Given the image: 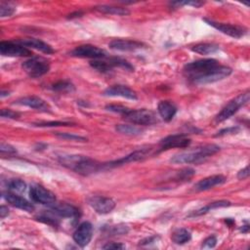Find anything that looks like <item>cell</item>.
I'll list each match as a JSON object with an SVG mask.
<instances>
[{"label": "cell", "instance_id": "13", "mask_svg": "<svg viewBox=\"0 0 250 250\" xmlns=\"http://www.w3.org/2000/svg\"><path fill=\"white\" fill-rule=\"evenodd\" d=\"M87 201L88 204L99 214H107L115 207L114 200L105 196L94 195L89 197Z\"/></svg>", "mask_w": 250, "mask_h": 250}, {"label": "cell", "instance_id": "40", "mask_svg": "<svg viewBox=\"0 0 250 250\" xmlns=\"http://www.w3.org/2000/svg\"><path fill=\"white\" fill-rule=\"evenodd\" d=\"M216 244H217V238H216L214 235H212V236L207 237V238L203 241L202 247H203V248H213V247L216 246Z\"/></svg>", "mask_w": 250, "mask_h": 250}, {"label": "cell", "instance_id": "27", "mask_svg": "<svg viewBox=\"0 0 250 250\" xmlns=\"http://www.w3.org/2000/svg\"><path fill=\"white\" fill-rule=\"evenodd\" d=\"M219 46L213 43H200L191 47V51L200 55H210L219 50Z\"/></svg>", "mask_w": 250, "mask_h": 250}, {"label": "cell", "instance_id": "24", "mask_svg": "<svg viewBox=\"0 0 250 250\" xmlns=\"http://www.w3.org/2000/svg\"><path fill=\"white\" fill-rule=\"evenodd\" d=\"M230 205V202L228 201V200H219V201H215V202H212V203H209L207 204L206 206L194 211L193 213H191L188 217H194V216H201L203 214H206L208 213L209 211L213 210V209H216V208H220V207H228Z\"/></svg>", "mask_w": 250, "mask_h": 250}, {"label": "cell", "instance_id": "15", "mask_svg": "<svg viewBox=\"0 0 250 250\" xmlns=\"http://www.w3.org/2000/svg\"><path fill=\"white\" fill-rule=\"evenodd\" d=\"M232 72V69L226 65H218L216 68H214L211 72H209L205 77H203L201 80L197 82V84H208L220 81L229 75H230Z\"/></svg>", "mask_w": 250, "mask_h": 250}, {"label": "cell", "instance_id": "9", "mask_svg": "<svg viewBox=\"0 0 250 250\" xmlns=\"http://www.w3.org/2000/svg\"><path fill=\"white\" fill-rule=\"evenodd\" d=\"M190 139L186 134H175L165 137L159 142V151L174 147H187L190 144Z\"/></svg>", "mask_w": 250, "mask_h": 250}, {"label": "cell", "instance_id": "28", "mask_svg": "<svg viewBox=\"0 0 250 250\" xmlns=\"http://www.w3.org/2000/svg\"><path fill=\"white\" fill-rule=\"evenodd\" d=\"M115 130L121 134L129 135V136H137L143 132V130L137 125H128V124L116 125Z\"/></svg>", "mask_w": 250, "mask_h": 250}, {"label": "cell", "instance_id": "43", "mask_svg": "<svg viewBox=\"0 0 250 250\" xmlns=\"http://www.w3.org/2000/svg\"><path fill=\"white\" fill-rule=\"evenodd\" d=\"M9 214V209L6 206H1L0 207V217L1 219H4L6 216Z\"/></svg>", "mask_w": 250, "mask_h": 250}, {"label": "cell", "instance_id": "44", "mask_svg": "<svg viewBox=\"0 0 250 250\" xmlns=\"http://www.w3.org/2000/svg\"><path fill=\"white\" fill-rule=\"evenodd\" d=\"M83 15V13L81 11H77L75 13H71L68 15V19H73V18H78V17H81Z\"/></svg>", "mask_w": 250, "mask_h": 250}, {"label": "cell", "instance_id": "20", "mask_svg": "<svg viewBox=\"0 0 250 250\" xmlns=\"http://www.w3.org/2000/svg\"><path fill=\"white\" fill-rule=\"evenodd\" d=\"M227 179L226 177L222 176V175H214V176H210L207 178H204L202 180H200L198 183H196L194 185V189L197 191H203V190H207L210 189L216 186H220L223 185L224 183H226Z\"/></svg>", "mask_w": 250, "mask_h": 250}, {"label": "cell", "instance_id": "22", "mask_svg": "<svg viewBox=\"0 0 250 250\" xmlns=\"http://www.w3.org/2000/svg\"><path fill=\"white\" fill-rule=\"evenodd\" d=\"M17 43L26 47V48H32L35 50H38L45 54H52L54 53V49L47 43L34 38H26V39H20L16 41Z\"/></svg>", "mask_w": 250, "mask_h": 250}, {"label": "cell", "instance_id": "14", "mask_svg": "<svg viewBox=\"0 0 250 250\" xmlns=\"http://www.w3.org/2000/svg\"><path fill=\"white\" fill-rule=\"evenodd\" d=\"M93 236V226L89 222L81 223L73 232V240L80 247H85L89 244Z\"/></svg>", "mask_w": 250, "mask_h": 250}, {"label": "cell", "instance_id": "3", "mask_svg": "<svg viewBox=\"0 0 250 250\" xmlns=\"http://www.w3.org/2000/svg\"><path fill=\"white\" fill-rule=\"evenodd\" d=\"M219 65V62L214 59H202L187 63L184 66V74L187 78L196 83L205 77L209 72Z\"/></svg>", "mask_w": 250, "mask_h": 250}, {"label": "cell", "instance_id": "7", "mask_svg": "<svg viewBox=\"0 0 250 250\" xmlns=\"http://www.w3.org/2000/svg\"><path fill=\"white\" fill-rule=\"evenodd\" d=\"M70 55L72 57L76 58H88V59H94V60H99V59H104L106 58V52L97 46L86 44V45H80L76 48H74L71 52Z\"/></svg>", "mask_w": 250, "mask_h": 250}, {"label": "cell", "instance_id": "26", "mask_svg": "<svg viewBox=\"0 0 250 250\" xmlns=\"http://www.w3.org/2000/svg\"><path fill=\"white\" fill-rule=\"evenodd\" d=\"M171 238L176 244H185L191 239V233L186 229H178L173 231Z\"/></svg>", "mask_w": 250, "mask_h": 250}, {"label": "cell", "instance_id": "32", "mask_svg": "<svg viewBox=\"0 0 250 250\" xmlns=\"http://www.w3.org/2000/svg\"><path fill=\"white\" fill-rule=\"evenodd\" d=\"M16 11V8L8 3H1L0 4V16L1 18L10 17L12 16Z\"/></svg>", "mask_w": 250, "mask_h": 250}, {"label": "cell", "instance_id": "38", "mask_svg": "<svg viewBox=\"0 0 250 250\" xmlns=\"http://www.w3.org/2000/svg\"><path fill=\"white\" fill-rule=\"evenodd\" d=\"M0 114H1V116L4 117V118H13V119L18 118V117L20 116V113H19V112H16V111H14V110H12V109H6V108L2 109Z\"/></svg>", "mask_w": 250, "mask_h": 250}, {"label": "cell", "instance_id": "29", "mask_svg": "<svg viewBox=\"0 0 250 250\" xmlns=\"http://www.w3.org/2000/svg\"><path fill=\"white\" fill-rule=\"evenodd\" d=\"M8 188L12 192H23L26 188V184L21 179H12L8 182Z\"/></svg>", "mask_w": 250, "mask_h": 250}, {"label": "cell", "instance_id": "36", "mask_svg": "<svg viewBox=\"0 0 250 250\" xmlns=\"http://www.w3.org/2000/svg\"><path fill=\"white\" fill-rule=\"evenodd\" d=\"M35 125L39 127H56V126H69L71 125V123L62 122V121H48V122L35 123Z\"/></svg>", "mask_w": 250, "mask_h": 250}, {"label": "cell", "instance_id": "11", "mask_svg": "<svg viewBox=\"0 0 250 250\" xmlns=\"http://www.w3.org/2000/svg\"><path fill=\"white\" fill-rule=\"evenodd\" d=\"M0 53L7 57H30L32 53L26 47L10 41H2L0 43Z\"/></svg>", "mask_w": 250, "mask_h": 250}, {"label": "cell", "instance_id": "45", "mask_svg": "<svg viewBox=\"0 0 250 250\" xmlns=\"http://www.w3.org/2000/svg\"><path fill=\"white\" fill-rule=\"evenodd\" d=\"M8 95H9V92H4V91H2L0 96H1V98H4L5 96H8Z\"/></svg>", "mask_w": 250, "mask_h": 250}, {"label": "cell", "instance_id": "37", "mask_svg": "<svg viewBox=\"0 0 250 250\" xmlns=\"http://www.w3.org/2000/svg\"><path fill=\"white\" fill-rule=\"evenodd\" d=\"M239 130H240V129H239V127H237V126H235V127H228V128H225V129L220 130V131L215 135V137H222V136H225V135L236 134Z\"/></svg>", "mask_w": 250, "mask_h": 250}, {"label": "cell", "instance_id": "16", "mask_svg": "<svg viewBox=\"0 0 250 250\" xmlns=\"http://www.w3.org/2000/svg\"><path fill=\"white\" fill-rule=\"evenodd\" d=\"M104 95L107 97H121L129 100L138 99L136 92L125 85H112L104 91Z\"/></svg>", "mask_w": 250, "mask_h": 250}, {"label": "cell", "instance_id": "5", "mask_svg": "<svg viewBox=\"0 0 250 250\" xmlns=\"http://www.w3.org/2000/svg\"><path fill=\"white\" fill-rule=\"evenodd\" d=\"M124 118L135 124V125H153L158 122V118L156 114L149 109L142 108V109H130L125 115Z\"/></svg>", "mask_w": 250, "mask_h": 250}, {"label": "cell", "instance_id": "17", "mask_svg": "<svg viewBox=\"0 0 250 250\" xmlns=\"http://www.w3.org/2000/svg\"><path fill=\"white\" fill-rule=\"evenodd\" d=\"M109 48L115 51H135L141 49L145 46L144 43L137 40H129V39H114L108 44Z\"/></svg>", "mask_w": 250, "mask_h": 250}, {"label": "cell", "instance_id": "34", "mask_svg": "<svg viewBox=\"0 0 250 250\" xmlns=\"http://www.w3.org/2000/svg\"><path fill=\"white\" fill-rule=\"evenodd\" d=\"M105 109L108 110V111H111V112H115V113L125 115L131 108H128V107L120 105V104H107L105 106Z\"/></svg>", "mask_w": 250, "mask_h": 250}, {"label": "cell", "instance_id": "35", "mask_svg": "<svg viewBox=\"0 0 250 250\" xmlns=\"http://www.w3.org/2000/svg\"><path fill=\"white\" fill-rule=\"evenodd\" d=\"M195 171L191 168H186L183 169L181 171H179L178 175H177V179L178 180H188L189 178H191L194 175Z\"/></svg>", "mask_w": 250, "mask_h": 250}, {"label": "cell", "instance_id": "39", "mask_svg": "<svg viewBox=\"0 0 250 250\" xmlns=\"http://www.w3.org/2000/svg\"><path fill=\"white\" fill-rule=\"evenodd\" d=\"M0 150L2 153H8V154H13V153H16L17 150L14 146L2 142L1 145H0Z\"/></svg>", "mask_w": 250, "mask_h": 250}, {"label": "cell", "instance_id": "31", "mask_svg": "<svg viewBox=\"0 0 250 250\" xmlns=\"http://www.w3.org/2000/svg\"><path fill=\"white\" fill-rule=\"evenodd\" d=\"M51 89L54 91H57V92L66 93V92L74 91V86L68 81H59V82L53 84Z\"/></svg>", "mask_w": 250, "mask_h": 250}, {"label": "cell", "instance_id": "23", "mask_svg": "<svg viewBox=\"0 0 250 250\" xmlns=\"http://www.w3.org/2000/svg\"><path fill=\"white\" fill-rule=\"evenodd\" d=\"M157 111L164 121L169 122L177 113V106L170 101H161L158 104Z\"/></svg>", "mask_w": 250, "mask_h": 250}, {"label": "cell", "instance_id": "30", "mask_svg": "<svg viewBox=\"0 0 250 250\" xmlns=\"http://www.w3.org/2000/svg\"><path fill=\"white\" fill-rule=\"evenodd\" d=\"M57 217H59L58 215H56L52 210L50 211V213H44L42 215H39L38 217H36V219L40 222H43L45 224L51 225V226H58L59 225V220L57 219Z\"/></svg>", "mask_w": 250, "mask_h": 250}, {"label": "cell", "instance_id": "4", "mask_svg": "<svg viewBox=\"0 0 250 250\" xmlns=\"http://www.w3.org/2000/svg\"><path fill=\"white\" fill-rule=\"evenodd\" d=\"M249 98H250L249 92H245V93L238 95L235 99L231 100L229 103H228L222 108V110L216 115L215 121L219 123V122H223V121L229 119L235 112H237L241 106L245 105L249 102Z\"/></svg>", "mask_w": 250, "mask_h": 250}, {"label": "cell", "instance_id": "8", "mask_svg": "<svg viewBox=\"0 0 250 250\" xmlns=\"http://www.w3.org/2000/svg\"><path fill=\"white\" fill-rule=\"evenodd\" d=\"M29 196L33 202L44 204V205L51 206L56 202L55 194L49 189L39 185H34L30 188Z\"/></svg>", "mask_w": 250, "mask_h": 250}, {"label": "cell", "instance_id": "12", "mask_svg": "<svg viewBox=\"0 0 250 250\" xmlns=\"http://www.w3.org/2000/svg\"><path fill=\"white\" fill-rule=\"evenodd\" d=\"M204 21L210 24L211 26H213L214 28L218 29L219 31H221L224 34H227L230 37L233 38H240L242 37L245 33H246V28L240 25H235V24H229V23H224V22H218L215 21L213 20H209V19H204Z\"/></svg>", "mask_w": 250, "mask_h": 250}, {"label": "cell", "instance_id": "18", "mask_svg": "<svg viewBox=\"0 0 250 250\" xmlns=\"http://www.w3.org/2000/svg\"><path fill=\"white\" fill-rule=\"evenodd\" d=\"M3 196L8 203H10L12 206L16 208H19L26 212H32L34 210V206L31 202H29L28 200L20 195H17L15 192H5Z\"/></svg>", "mask_w": 250, "mask_h": 250}, {"label": "cell", "instance_id": "41", "mask_svg": "<svg viewBox=\"0 0 250 250\" xmlns=\"http://www.w3.org/2000/svg\"><path fill=\"white\" fill-rule=\"evenodd\" d=\"M104 249H125V245L117 242H108L103 246Z\"/></svg>", "mask_w": 250, "mask_h": 250}, {"label": "cell", "instance_id": "1", "mask_svg": "<svg viewBox=\"0 0 250 250\" xmlns=\"http://www.w3.org/2000/svg\"><path fill=\"white\" fill-rule=\"evenodd\" d=\"M59 162L62 166L83 176H89L104 168V163H99L98 161L84 155H61L59 157Z\"/></svg>", "mask_w": 250, "mask_h": 250}, {"label": "cell", "instance_id": "2", "mask_svg": "<svg viewBox=\"0 0 250 250\" xmlns=\"http://www.w3.org/2000/svg\"><path fill=\"white\" fill-rule=\"evenodd\" d=\"M219 150H220V146L217 145H214V144L205 145L201 147H197L194 150L176 154L170 159V161L176 164L199 163L201 161H204L206 158L212 156L213 154L217 153Z\"/></svg>", "mask_w": 250, "mask_h": 250}, {"label": "cell", "instance_id": "42", "mask_svg": "<svg viewBox=\"0 0 250 250\" xmlns=\"http://www.w3.org/2000/svg\"><path fill=\"white\" fill-rule=\"evenodd\" d=\"M248 176H249V167H248V166H246L245 168L241 169V170L237 173V178H238L239 180H244V179L248 178Z\"/></svg>", "mask_w": 250, "mask_h": 250}, {"label": "cell", "instance_id": "19", "mask_svg": "<svg viewBox=\"0 0 250 250\" xmlns=\"http://www.w3.org/2000/svg\"><path fill=\"white\" fill-rule=\"evenodd\" d=\"M15 104H19V105L28 106V107L38 109V110H45V111H47L50 108L49 104L44 100H42L41 98L36 97V96H28V97L21 98V99L17 100Z\"/></svg>", "mask_w": 250, "mask_h": 250}, {"label": "cell", "instance_id": "6", "mask_svg": "<svg viewBox=\"0 0 250 250\" xmlns=\"http://www.w3.org/2000/svg\"><path fill=\"white\" fill-rule=\"evenodd\" d=\"M22 69L33 78L40 77L50 70V63L47 60L40 57H31L21 64Z\"/></svg>", "mask_w": 250, "mask_h": 250}, {"label": "cell", "instance_id": "21", "mask_svg": "<svg viewBox=\"0 0 250 250\" xmlns=\"http://www.w3.org/2000/svg\"><path fill=\"white\" fill-rule=\"evenodd\" d=\"M51 210L62 218H76L78 216V209L67 203H54L51 205Z\"/></svg>", "mask_w": 250, "mask_h": 250}, {"label": "cell", "instance_id": "25", "mask_svg": "<svg viewBox=\"0 0 250 250\" xmlns=\"http://www.w3.org/2000/svg\"><path fill=\"white\" fill-rule=\"evenodd\" d=\"M97 11H100L104 14L109 15H116V16H126L129 15L130 12L128 9L123 7H117V6H110V5H101L95 7Z\"/></svg>", "mask_w": 250, "mask_h": 250}, {"label": "cell", "instance_id": "10", "mask_svg": "<svg viewBox=\"0 0 250 250\" xmlns=\"http://www.w3.org/2000/svg\"><path fill=\"white\" fill-rule=\"evenodd\" d=\"M151 152V148L150 147H143L140 149H137L131 153H129L128 155L119 158L117 160L111 161L109 163H104V168H110V167H117L120 165H124L130 162H136V161H140L143 160L145 158H146Z\"/></svg>", "mask_w": 250, "mask_h": 250}, {"label": "cell", "instance_id": "33", "mask_svg": "<svg viewBox=\"0 0 250 250\" xmlns=\"http://www.w3.org/2000/svg\"><path fill=\"white\" fill-rule=\"evenodd\" d=\"M56 136H58L61 139H64V140H69V141H75V142H86L87 139L78 135H73V134H69V133H61V132H57Z\"/></svg>", "mask_w": 250, "mask_h": 250}]
</instances>
